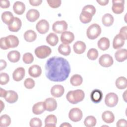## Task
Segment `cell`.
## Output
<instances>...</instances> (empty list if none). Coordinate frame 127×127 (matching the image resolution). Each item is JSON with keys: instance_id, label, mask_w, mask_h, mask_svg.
Here are the masks:
<instances>
[{"instance_id": "6da1fadb", "label": "cell", "mask_w": 127, "mask_h": 127, "mask_svg": "<svg viewBox=\"0 0 127 127\" xmlns=\"http://www.w3.org/2000/svg\"><path fill=\"white\" fill-rule=\"evenodd\" d=\"M70 66L68 61L62 57L54 56L49 58L45 64L46 77L54 82L65 80L70 73Z\"/></svg>"}, {"instance_id": "7a4b0ae2", "label": "cell", "mask_w": 127, "mask_h": 127, "mask_svg": "<svg viewBox=\"0 0 127 127\" xmlns=\"http://www.w3.org/2000/svg\"><path fill=\"white\" fill-rule=\"evenodd\" d=\"M85 94L81 89L69 91L66 95L67 100L72 104H76L81 102L84 98Z\"/></svg>"}, {"instance_id": "3957f363", "label": "cell", "mask_w": 127, "mask_h": 127, "mask_svg": "<svg viewBox=\"0 0 127 127\" xmlns=\"http://www.w3.org/2000/svg\"><path fill=\"white\" fill-rule=\"evenodd\" d=\"M101 26L97 23L90 25L87 29L86 35L88 39L94 40L97 38L101 33Z\"/></svg>"}, {"instance_id": "277c9868", "label": "cell", "mask_w": 127, "mask_h": 127, "mask_svg": "<svg viewBox=\"0 0 127 127\" xmlns=\"http://www.w3.org/2000/svg\"><path fill=\"white\" fill-rule=\"evenodd\" d=\"M51 53V49L46 45L39 46L35 50V54L39 59H45L48 57Z\"/></svg>"}, {"instance_id": "5b68a950", "label": "cell", "mask_w": 127, "mask_h": 127, "mask_svg": "<svg viewBox=\"0 0 127 127\" xmlns=\"http://www.w3.org/2000/svg\"><path fill=\"white\" fill-rule=\"evenodd\" d=\"M67 23L64 20L57 21L52 25V29L56 33L60 34L65 31L67 29Z\"/></svg>"}, {"instance_id": "8992f818", "label": "cell", "mask_w": 127, "mask_h": 127, "mask_svg": "<svg viewBox=\"0 0 127 127\" xmlns=\"http://www.w3.org/2000/svg\"><path fill=\"white\" fill-rule=\"evenodd\" d=\"M118 97L115 93L110 92L105 97V103L109 107H114L118 104Z\"/></svg>"}, {"instance_id": "52a82bcc", "label": "cell", "mask_w": 127, "mask_h": 127, "mask_svg": "<svg viewBox=\"0 0 127 127\" xmlns=\"http://www.w3.org/2000/svg\"><path fill=\"white\" fill-rule=\"evenodd\" d=\"M82 112L78 108L71 109L68 114V117L69 119L74 122H77L80 121L82 119Z\"/></svg>"}, {"instance_id": "ba28073f", "label": "cell", "mask_w": 127, "mask_h": 127, "mask_svg": "<svg viewBox=\"0 0 127 127\" xmlns=\"http://www.w3.org/2000/svg\"><path fill=\"white\" fill-rule=\"evenodd\" d=\"M113 59L109 54L102 55L99 58V63L103 67H109L113 64Z\"/></svg>"}, {"instance_id": "9c48e42d", "label": "cell", "mask_w": 127, "mask_h": 127, "mask_svg": "<svg viewBox=\"0 0 127 127\" xmlns=\"http://www.w3.org/2000/svg\"><path fill=\"white\" fill-rule=\"evenodd\" d=\"M124 0H113L112 10L114 13L121 14L124 10Z\"/></svg>"}, {"instance_id": "30bf717a", "label": "cell", "mask_w": 127, "mask_h": 127, "mask_svg": "<svg viewBox=\"0 0 127 127\" xmlns=\"http://www.w3.org/2000/svg\"><path fill=\"white\" fill-rule=\"evenodd\" d=\"M36 29L40 34H46L49 29V22L46 19H44L39 20L36 24Z\"/></svg>"}, {"instance_id": "8fae6325", "label": "cell", "mask_w": 127, "mask_h": 127, "mask_svg": "<svg viewBox=\"0 0 127 127\" xmlns=\"http://www.w3.org/2000/svg\"><path fill=\"white\" fill-rule=\"evenodd\" d=\"M60 39L63 44L69 45L74 40V35L72 32L69 31H65L62 33Z\"/></svg>"}, {"instance_id": "7c38bea8", "label": "cell", "mask_w": 127, "mask_h": 127, "mask_svg": "<svg viewBox=\"0 0 127 127\" xmlns=\"http://www.w3.org/2000/svg\"><path fill=\"white\" fill-rule=\"evenodd\" d=\"M64 92V88L63 86L59 84L54 85L51 89V95L56 98H59L63 96Z\"/></svg>"}, {"instance_id": "4fadbf2b", "label": "cell", "mask_w": 127, "mask_h": 127, "mask_svg": "<svg viewBox=\"0 0 127 127\" xmlns=\"http://www.w3.org/2000/svg\"><path fill=\"white\" fill-rule=\"evenodd\" d=\"M46 110L49 112H52L55 110L57 107L56 100L53 98H48L44 102Z\"/></svg>"}, {"instance_id": "5bb4252c", "label": "cell", "mask_w": 127, "mask_h": 127, "mask_svg": "<svg viewBox=\"0 0 127 127\" xmlns=\"http://www.w3.org/2000/svg\"><path fill=\"white\" fill-rule=\"evenodd\" d=\"M5 41L8 49L16 47L18 46L19 42L18 38L12 35H10L5 37Z\"/></svg>"}, {"instance_id": "9a60e30c", "label": "cell", "mask_w": 127, "mask_h": 127, "mask_svg": "<svg viewBox=\"0 0 127 127\" xmlns=\"http://www.w3.org/2000/svg\"><path fill=\"white\" fill-rule=\"evenodd\" d=\"M90 98L93 103H98L101 101L103 98V93L99 89H94L91 92Z\"/></svg>"}, {"instance_id": "2e32d148", "label": "cell", "mask_w": 127, "mask_h": 127, "mask_svg": "<svg viewBox=\"0 0 127 127\" xmlns=\"http://www.w3.org/2000/svg\"><path fill=\"white\" fill-rule=\"evenodd\" d=\"M40 16V13L37 9H29L26 13V17L27 19L30 22H35Z\"/></svg>"}, {"instance_id": "e0dca14e", "label": "cell", "mask_w": 127, "mask_h": 127, "mask_svg": "<svg viewBox=\"0 0 127 127\" xmlns=\"http://www.w3.org/2000/svg\"><path fill=\"white\" fill-rule=\"evenodd\" d=\"M29 75L33 77H39L42 73V69L38 65H33L28 69Z\"/></svg>"}, {"instance_id": "ac0fdd59", "label": "cell", "mask_w": 127, "mask_h": 127, "mask_svg": "<svg viewBox=\"0 0 127 127\" xmlns=\"http://www.w3.org/2000/svg\"><path fill=\"white\" fill-rule=\"evenodd\" d=\"M25 75V69L22 67L17 68L12 73V77L14 81H19L21 80Z\"/></svg>"}, {"instance_id": "d6986e66", "label": "cell", "mask_w": 127, "mask_h": 127, "mask_svg": "<svg viewBox=\"0 0 127 127\" xmlns=\"http://www.w3.org/2000/svg\"><path fill=\"white\" fill-rule=\"evenodd\" d=\"M18 94L13 90H8L7 91L6 94L4 97L6 102L8 103L12 104L16 102L18 100Z\"/></svg>"}, {"instance_id": "ffe728a7", "label": "cell", "mask_w": 127, "mask_h": 127, "mask_svg": "<svg viewBox=\"0 0 127 127\" xmlns=\"http://www.w3.org/2000/svg\"><path fill=\"white\" fill-rule=\"evenodd\" d=\"M22 25V22L21 20L17 17H15L14 18V20L13 22L8 25V29L12 32H17L21 28Z\"/></svg>"}, {"instance_id": "44dd1931", "label": "cell", "mask_w": 127, "mask_h": 127, "mask_svg": "<svg viewBox=\"0 0 127 127\" xmlns=\"http://www.w3.org/2000/svg\"><path fill=\"white\" fill-rule=\"evenodd\" d=\"M125 39L119 34L116 35L113 42V47L115 49H119L122 48L125 44Z\"/></svg>"}, {"instance_id": "7402d4cb", "label": "cell", "mask_w": 127, "mask_h": 127, "mask_svg": "<svg viewBox=\"0 0 127 127\" xmlns=\"http://www.w3.org/2000/svg\"><path fill=\"white\" fill-rule=\"evenodd\" d=\"M86 46L85 43L81 41L76 42L73 46L74 52L77 54H81L83 53L86 50Z\"/></svg>"}, {"instance_id": "603a6c76", "label": "cell", "mask_w": 127, "mask_h": 127, "mask_svg": "<svg viewBox=\"0 0 127 127\" xmlns=\"http://www.w3.org/2000/svg\"><path fill=\"white\" fill-rule=\"evenodd\" d=\"M116 60L119 62L125 61L127 58V50L126 49H121L117 50L115 54Z\"/></svg>"}, {"instance_id": "cb8c5ba5", "label": "cell", "mask_w": 127, "mask_h": 127, "mask_svg": "<svg viewBox=\"0 0 127 127\" xmlns=\"http://www.w3.org/2000/svg\"><path fill=\"white\" fill-rule=\"evenodd\" d=\"M13 9L16 14L18 15H21L25 10V5L22 2L17 1L14 3Z\"/></svg>"}, {"instance_id": "d4e9b609", "label": "cell", "mask_w": 127, "mask_h": 127, "mask_svg": "<svg viewBox=\"0 0 127 127\" xmlns=\"http://www.w3.org/2000/svg\"><path fill=\"white\" fill-rule=\"evenodd\" d=\"M14 18L13 14L10 11H4L1 14V19L3 22L8 25L13 22Z\"/></svg>"}, {"instance_id": "484cf974", "label": "cell", "mask_w": 127, "mask_h": 127, "mask_svg": "<svg viewBox=\"0 0 127 127\" xmlns=\"http://www.w3.org/2000/svg\"><path fill=\"white\" fill-rule=\"evenodd\" d=\"M57 122V117L54 115H49L45 119V127H55Z\"/></svg>"}, {"instance_id": "4316f807", "label": "cell", "mask_w": 127, "mask_h": 127, "mask_svg": "<svg viewBox=\"0 0 127 127\" xmlns=\"http://www.w3.org/2000/svg\"><path fill=\"white\" fill-rule=\"evenodd\" d=\"M24 39L28 42H32L34 41L37 38V34L33 30H28L26 31L24 34Z\"/></svg>"}, {"instance_id": "83f0119b", "label": "cell", "mask_w": 127, "mask_h": 127, "mask_svg": "<svg viewBox=\"0 0 127 127\" xmlns=\"http://www.w3.org/2000/svg\"><path fill=\"white\" fill-rule=\"evenodd\" d=\"M102 118L103 121L108 124L112 123L115 120L114 114L110 111H106L102 113Z\"/></svg>"}, {"instance_id": "f1b7e54d", "label": "cell", "mask_w": 127, "mask_h": 127, "mask_svg": "<svg viewBox=\"0 0 127 127\" xmlns=\"http://www.w3.org/2000/svg\"><path fill=\"white\" fill-rule=\"evenodd\" d=\"M45 110L44 102H40L35 104L32 108V112L35 115L41 114Z\"/></svg>"}, {"instance_id": "f546056e", "label": "cell", "mask_w": 127, "mask_h": 127, "mask_svg": "<svg viewBox=\"0 0 127 127\" xmlns=\"http://www.w3.org/2000/svg\"><path fill=\"white\" fill-rule=\"evenodd\" d=\"M97 45L100 49L105 51L108 49L110 47V41L106 37H102L98 41Z\"/></svg>"}, {"instance_id": "4dcf8cb0", "label": "cell", "mask_w": 127, "mask_h": 127, "mask_svg": "<svg viewBox=\"0 0 127 127\" xmlns=\"http://www.w3.org/2000/svg\"><path fill=\"white\" fill-rule=\"evenodd\" d=\"M7 58L12 63L17 62L20 60V54L18 51H11L7 54Z\"/></svg>"}, {"instance_id": "1f68e13d", "label": "cell", "mask_w": 127, "mask_h": 127, "mask_svg": "<svg viewBox=\"0 0 127 127\" xmlns=\"http://www.w3.org/2000/svg\"><path fill=\"white\" fill-rule=\"evenodd\" d=\"M46 40L47 43L52 46H56L59 42L58 36L54 33H50L47 36Z\"/></svg>"}, {"instance_id": "d6a6232c", "label": "cell", "mask_w": 127, "mask_h": 127, "mask_svg": "<svg viewBox=\"0 0 127 127\" xmlns=\"http://www.w3.org/2000/svg\"><path fill=\"white\" fill-rule=\"evenodd\" d=\"M114 21V18L113 15L110 13L105 14L102 18V21L103 24L105 26H110L112 25Z\"/></svg>"}, {"instance_id": "836d02e7", "label": "cell", "mask_w": 127, "mask_h": 127, "mask_svg": "<svg viewBox=\"0 0 127 127\" xmlns=\"http://www.w3.org/2000/svg\"><path fill=\"white\" fill-rule=\"evenodd\" d=\"M58 50L60 54L64 56H68L71 52L70 47L68 45L64 44H60L58 47Z\"/></svg>"}, {"instance_id": "e575fe53", "label": "cell", "mask_w": 127, "mask_h": 127, "mask_svg": "<svg viewBox=\"0 0 127 127\" xmlns=\"http://www.w3.org/2000/svg\"><path fill=\"white\" fill-rule=\"evenodd\" d=\"M116 87L120 89H123L127 88V81L126 77L120 76L118 77L115 82Z\"/></svg>"}, {"instance_id": "d590c367", "label": "cell", "mask_w": 127, "mask_h": 127, "mask_svg": "<svg viewBox=\"0 0 127 127\" xmlns=\"http://www.w3.org/2000/svg\"><path fill=\"white\" fill-rule=\"evenodd\" d=\"M83 81L82 76L79 74H74L73 75L70 79V83L75 86L80 85Z\"/></svg>"}, {"instance_id": "8d00e7d4", "label": "cell", "mask_w": 127, "mask_h": 127, "mask_svg": "<svg viewBox=\"0 0 127 127\" xmlns=\"http://www.w3.org/2000/svg\"><path fill=\"white\" fill-rule=\"evenodd\" d=\"M92 18V15L86 11H81L80 16L79 19L80 21L83 23H88L90 22Z\"/></svg>"}, {"instance_id": "74e56055", "label": "cell", "mask_w": 127, "mask_h": 127, "mask_svg": "<svg viewBox=\"0 0 127 127\" xmlns=\"http://www.w3.org/2000/svg\"><path fill=\"white\" fill-rule=\"evenodd\" d=\"M97 123L96 118L92 116H88L85 119L84 121V124L87 127H94Z\"/></svg>"}, {"instance_id": "f35d334b", "label": "cell", "mask_w": 127, "mask_h": 127, "mask_svg": "<svg viewBox=\"0 0 127 127\" xmlns=\"http://www.w3.org/2000/svg\"><path fill=\"white\" fill-rule=\"evenodd\" d=\"M11 123L10 117L6 114L3 115L0 117V126L1 127H7Z\"/></svg>"}, {"instance_id": "ab89813d", "label": "cell", "mask_w": 127, "mask_h": 127, "mask_svg": "<svg viewBox=\"0 0 127 127\" xmlns=\"http://www.w3.org/2000/svg\"><path fill=\"white\" fill-rule=\"evenodd\" d=\"M99 53L97 49L95 48L90 49L87 53V58L91 60H95L98 57Z\"/></svg>"}, {"instance_id": "60d3db41", "label": "cell", "mask_w": 127, "mask_h": 127, "mask_svg": "<svg viewBox=\"0 0 127 127\" xmlns=\"http://www.w3.org/2000/svg\"><path fill=\"white\" fill-rule=\"evenodd\" d=\"M22 60L26 64H30L34 61V57L30 53H26L23 55Z\"/></svg>"}, {"instance_id": "b9f144b4", "label": "cell", "mask_w": 127, "mask_h": 127, "mask_svg": "<svg viewBox=\"0 0 127 127\" xmlns=\"http://www.w3.org/2000/svg\"><path fill=\"white\" fill-rule=\"evenodd\" d=\"M29 125L31 127H41L42 126V122L39 118H33L30 120Z\"/></svg>"}, {"instance_id": "7bdbcfd3", "label": "cell", "mask_w": 127, "mask_h": 127, "mask_svg": "<svg viewBox=\"0 0 127 127\" xmlns=\"http://www.w3.org/2000/svg\"><path fill=\"white\" fill-rule=\"evenodd\" d=\"M35 81L31 78H27L24 81V85L25 87L27 89L33 88L35 86Z\"/></svg>"}, {"instance_id": "ee69618b", "label": "cell", "mask_w": 127, "mask_h": 127, "mask_svg": "<svg viewBox=\"0 0 127 127\" xmlns=\"http://www.w3.org/2000/svg\"><path fill=\"white\" fill-rule=\"evenodd\" d=\"M9 81V77L8 74L2 72L0 74V84L1 85L6 84Z\"/></svg>"}, {"instance_id": "f6af8a7d", "label": "cell", "mask_w": 127, "mask_h": 127, "mask_svg": "<svg viewBox=\"0 0 127 127\" xmlns=\"http://www.w3.org/2000/svg\"><path fill=\"white\" fill-rule=\"evenodd\" d=\"M82 11L87 12L93 16L96 12V8L93 5L88 4L84 6L82 8Z\"/></svg>"}, {"instance_id": "bcb514c9", "label": "cell", "mask_w": 127, "mask_h": 127, "mask_svg": "<svg viewBox=\"0 0 127 127\" xmlns=\"http://www.w3.org/2000/svg\"><path fill=\"white\" fill-rule=\"evenodd\" d=\"M47 2L49 5L53 8L59 7L61 5L62 2L60 0H47Z\"/></svg>"}, {"instance_id": "7dc6e473", "label": "cell", "mask_w": 127, "mask_h": 127, "mask_svg": "<svg viewBox=\"0 0 127 127\" xmlns=\"http://www.w3.org/2000/svg\"><path fill=\"white\" fill-rule=\"evenodd\" d=\"M127 26L122 27L120 30L119 34L123 37V38L125 39V40H126L127 39Z\"/></svg>"}, {"instance_id": "c3c4849f", "label": "cell", "mask_w": 127, "mask_h": 127, "mask_svg": "<svg viewBox=\"0 0 127 127\" xmlns=\"http://www.w3.org/2000/svg\"><path fill=\"white\" fill-rule=\"evenodd\" d=\"M0 6L2 8H7L10 6V2L7 0H2L0 1Z\"/></svg>"}, {"instance_id": "681fc988", "label": "cell", "mask_w": 127, "mask_h": 127, "mask_svg": "<svg viewBox=\"0 0 127 127\" xmlns=\"http://www.w3.org/2000/svg\"><path fill=\"white\" fill-rule=\"evenodd\" d=\"M0 46L1 49L7 50L8 49V48L6 45L5 41V37H2L0 40Z\"/></svg>"}, {"instance_id": "f907efd6", "label": "cell", "mask_w": 127, "mask_h": 127, "mask_svg": "<svg viewBox=\"0 0 127 127\" xmlns=\"http://www.w3.org/2000/svg\"><path fill=\"white\" fill-rule=\"evenodd\" d=\"M117 127H127V121L123 119L118 120L117 122Z\"/></svg>"}, {"instance_id": "816d5d0a", "label": "cell", "mask_w": 127, "mask_h": 127, "mask_svg": "<svg viewBox=\"0 0 127 127\" xmlns=\"http://www.w3.org/2000/svg\"><path fill=\"white\" fill-rule=\"evenodd\" d=\"M29 2L30 5L32 6H36L40 5L42 2V0H29Z\"/></svg>"}, {"instance_id": "f5cc1de1", "label": "cell", "mask_w": 127, "mask_h": 127, "mask_svg": "<svg viewBox=\"0 0 127 127\" xmlns=\"http://www.w3.org/2000/svg\"><path fill=\"white\" fill-rule=\"evenodd\" d=\"M7 64L5 61L3 60H0V70H2V69H4L6 66Z\"/></svg>"}, {"instance_id": "db71d44e", "label": "cell", "mask_w": 127, "mask_h": 127, "mask_svg": "<svg viewBox=\"0 0 127 127\" xmlns=\"http://www.w3.org/2000/svg\"><path fill=\"white\" fill-rule=\"evenodd\" d=\"M109 0H97V2L101 5L104 6L108 4L109 3Z\"/></svg>"}, {"instance_id": "11a10c76", "label": "cell", "mask_w": 127, "mask_h": 127, "mask_svg": "<svg viewBox=\"0 0 127 127\" xmlns=\"http://www.w3.org/2000/svg\"><path fill=\"white\" fill-rule=\"evenodd\" d=\"M7 93V91L5 90L2 89V88H0V96L2 98H4Z\"/></svg>"}, {"instance_id": "9f6ffc18", "label": "cell", "mask_w": 127, "mask_h": 127, "mask_svg": "<svg viewBox=\"0 0 127 127\" xmlns=\"http://www.w3.org/2000/svg\"><path fill=\"white\" fill-rule=\"evenodd\" d=\"M60 127H71V125L68 123H64L60 125Z\"/></svg>"}, {"instance_id": "6f0895ef", "label": "cell", "mask_w": 127, "mask_h": 127, "mask_svg": "<svg viewBox=\"0 0 127 127\" xmlns=\"http://www.w3.org/2000/svg\"><path fill=\"white\" fill-rule=\"evenodd\" d=\"M127 90H125V92H124V93H123V99H124V101H125V102H126L127 101V98H126V95H127Z\"/></svg>"}, {"instance_id": "680465c9", "label": "cell", "mask_w": 127, "mask_h": 127, "mask_svg": "<svg viewBox=\"0 0 127 127\" xmlns=\"http://www.w3.org/2000/svg\"><path fill=\"white\" fill-rule=\"evenodd\" d=\"M0 107H1V111H0V112H1L3 109V108H4V104H3V102L1 100H0Z\"/></svg>"}]
</instances>
